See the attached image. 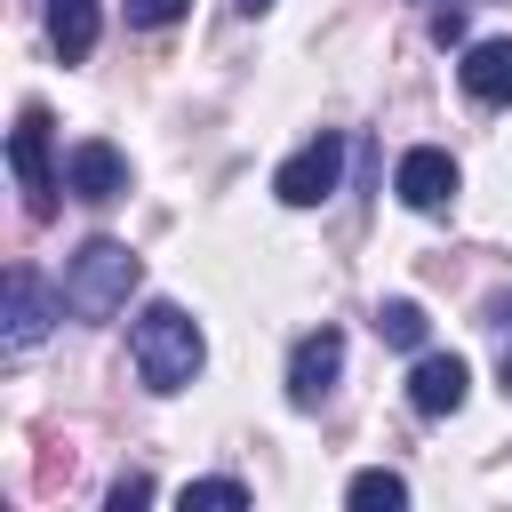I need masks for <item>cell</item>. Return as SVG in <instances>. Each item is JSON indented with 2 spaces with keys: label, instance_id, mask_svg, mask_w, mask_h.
Here are the masks:
<instances>
[{
  "label": "cell",
  "instance_id": "1",
  "mask_svg": "<svg viewBox=\"0 0 512 512\" xmlns=\"http://www.w3.org/2000/svg\"><path fill=\"white\" fill-rule=\"evenodd\" d=\"M128 360H136L144 392H184V384L208 368V336H200V320H192L184 304L152 296V304L128 320Z\"/></svg>",
  "mask_w": 512,
  "mask_h": 512
},
{
  "label": "cell",
  "instance_id": "2",
  "mask_svg": "<svg viewBox=\"0 0 512 512\" xmlns=\"http://www.w3.org/2000/svg\"><path fill=\"white\" fill-rule=\"evenodd\" d=\"M136 280H144V256H136L128 240L96 232V240H80V248L64 256V312H72V320H112V312H128Z\"/></svg>",
  "mask_w": 512,
  "mask_h": 512
},
{
  "label": "cell",
  "instance_id": "3",
  "mask_svg": "<svg viewBox=\"0 0 512 512\" xmlns=\"http://www.w3.org/2000/svg\"><path fill=\"white\" fill-rule=\"evenodd\" d=\"M48 112L40 104H24L16 112V128H8V168H16V184H24V208L48 224L56 216V192H64V176H56V152H48Z\"/></svg>",
  "mask_w": 512,
  "mask_h": 512
},
{
  "label": "cell",
  "instance_id": "4",
  "mask_svg": "<svg viewBox=\"0 0 512 512\" xmlns=\"http://www.w3.org/2000/svg\"><path fill=\"white\" fill-rule=\"evenodd\" d=\"M336 184H344V136H336V128H320L312 144H296V152L280 160V176H272V192H280L288 208H320Z\"/></svg>",
  "mask_w": 512,
  "mask_h": 512
},
{
  "label": "cell",
  "instance_id": "5",
  "mask_svg": "<svg viewBox=\"0 0 512 512\" xmlns=\"http://www.w3.org/2000/svg\"><path fill=\"white\" fill-rule=\"evenodd\" d=\"M56 312H64V296H48L32 264H8V288H0V320H8L0 336H8V352H32L56 328Z\"/></svg>",
  "mask_w": 512,
  "mask_h": 512
},
{
  "label": "cell",
  "instance_id": "6",
  "mask_svg": "<svg viewBox=\"0 0 512 512\" xmlns=\"http://www.w3.org/2000/svg\"><path fill=\"white\" fill-rule=\"evenodd\" d=\"M336 376H344V328H312V336H296V352H288V408H320L328 392H336Z\"/></svg>",
  "mask_w": 512,
  "mask_h": 512
},
{
  "label": "cell",
  "instance_id": "7",
  "mask_svg": "<svg viewBox=\"0 0 512 512\" xmlns=\"http://www.w3.org/2000/svg\"><path fill=\"white\" fill-rule=\"evenodd\" d=\"M392 192H400V208L440 216V208L456 200V160H448L440 144H408V152H400V168H392Z\"/></svg>",
  "mask_w": 512,
  "mask_h": 512
},
{
  "label": "cell",
  "instance_id": "8",
  "mask_svg": "<svg viewBox=\"0 0 512 512\" xmlns=\"http://www.w3.org/2000/svg\"><path fill=\"white\" fill-rule=\"evenodd\" d=\"M64 192L88 200V208H112V200L128 192V160H120V144H104V136L72 144V152H64Z\"/></svg>",
  "mask_w": 512,
  "mask_h": 512
},
{
  "label": "cell",
  "instance_id": "9",
  "mask_svg": "<svg viewBox=\"0 0 512 512\" xmlns=\"http://www.w3.org/2000/svg\"><path fill=\"white\" fill-rule=\"evenodd\" d=\"M464 392H472V368L456 352H416V368H408V408L416 416H456Z\"/></svg>",
  "mask_w": 512,
  "mask_h": 512
},
{
  "label": "cell",
  "instance_id": "10",
  "mask_svg": "<svg viewBox=\"0 0 512 512\" xmlns=\"http://www.w3.org/2000/svg\"><path fill=\"white\" fill-rule=\"evenodd\" d=\"M456 80H464L472 104H512V40H472Z\"/></svg>",
  "mask_w": 512,
  "mask_h": 512
},
{
  "label": "cell",
  "instance_id": "11",
  "mask_svg": "<svg viewBox=\"0 0 512 512\" xmlns=\"http://www.w3.org/2000/svg\"><path fill=\"white\" fill-rule=\"evenodd\" d=\"M40 16H48V48L64 64H80L96 48V0H40Z\"/></svg>",
  "mask_w": 512,
  "mask_h": 512
},
{
  "label": "cell",
  "instance_id": "12",
  "mask_svg": "<svg viewBox=\"0 0 512 512\" xmlns=\"http://www.w3.org/2000/svg\"><path fill=\"white\" fill-rule=\"evenodd\" d=\"M344 504H352V512H400V504H408V480L384 472V464H376V472H352V480H344Z\"/></svg>",
  "mask_w": 512,
  "mask_h": 512
},
{
  "label": "cell",
  "instance_id": "13",
  "mask_svg": "<svg viewBox=\"0 0 512 512\" xmlns=\"http://www.w3.org/2000/svg\"><path fill=\"white\" fill-rule=\"evenodd\" d=\"M424 328H432V320H424V304H416V296H392V304H376V336H384V344H400V352H424Z\"/></svg>",
  "mask_w": 512,
  "mask_h": 512
},
{
  "label": "cell",
  "instance_id": "14",
  "mask_svg": "<svg viewBox=\"0 0 512 512\" xmlns=\"http://www.w3.org/2000/svg\"><path fill=\"white\" fill-rule=\"evenodd\" d=\"M184 504H216V512H240V504H248V480H184Z\"/></svg>",
  "mask_w": 512,
  "mask_h": 512
},
{
  "label": "cell",
  "instance_id": "15",
  "mask_svg": "<svg viewBox=\"0 0 512 512\" xmlns=\"http://www.w3.org/2000/svg\"><path fill=\"white\" fill-rule=\"evenodd\" d=\"M176 16H184V0H128V24L136 32H168Z\"/></svg>",
  "mask_w": 512,
  "mask_h": 512
},
{
  "label": "cell",
  "instance_id": "16",
  "mask_svg": "<svg viewBox=\"0 0 512 512\" xmlns=\"http://www.w3.org/2000/svg\"><path fill=\"white\" fill-rule=\"evenodd\" d=\"M152 496H160V488H152L144 472H120V480L104 488V504H112V512H128V504H152Z\"/></svg>",
  "mask_w": 512,
  "mask_h": 512
},
{
  "label": "cell",
  "instance_id": "17",
  "mask_svg": "<svg viewBox=\"0 0 512 512\" xmlns=\"http://www.w3.org/2000/svg\"><path fill=\"white\" fill-rule=\"evenodd\" d=\"M432 40H440V48L464 40V8H432Z\"/></svg>",
  "mask_w": 512,
  "mask_h": 512
},
{
  "label": "cell",
  "instance_id": "18",
  "mask_svg": "<svg viewBox=\"0 0 512 512\" xmlns=\"http://www.w3.org/2000/svg\"><path fill=\"white\" fill-rule=\"evenodd\" d=\"M496 328H512V296H496Z\"/></svg>",
  "mask_w": 512,
  "mask_h": 512
},
{
  "label": "cell",
  "instance_id": "19",
  "mask_svg": "<svg viewBox=\"0 0 512 512\" xmlns=\"http://www.w3.org/2000/svg\"><path fill=\"white\" fill-rule=\"evenodd\" d=\"M232 8H240V16H264V8H272V0H232Z\"/></svg>",
  "mask_w": 512,
  "mask_h": 512
},
{
  "label": "cell",
  "instance_id": "20",
  "mask_svg": "<svg viewBox=\"0 0 512 512\" xmlns=\"http://www.w3.org/2000/svg\"><path fill=\"white\" fill-rule=\"evenodd\" d=\"M504 392H512V344H504Z\"/></svg>",
  "mask_w": 512,
  "mask_h": 512
}]
</instances>
